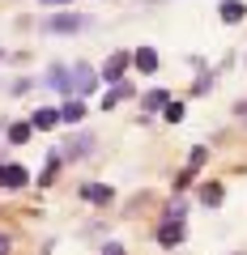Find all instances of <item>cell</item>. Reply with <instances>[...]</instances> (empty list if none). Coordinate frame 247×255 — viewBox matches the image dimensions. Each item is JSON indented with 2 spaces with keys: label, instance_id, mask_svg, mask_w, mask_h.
Returning <instances> with one entry per match:
<instances>
[{
  "label": "cell",
  "instance_id": "1",
  "mask_svg": "<svg viewBox=\"0 0 247 255\" xmlns=\"http://www.w3.org/2000/svg\"><path fill=\"white\" fill-rule=\"evenodd\" d=\"M98 68H90V64H73V98H85V94L98 90Z\"/></svg>",
  "mask_w": 247,
  "mask_h": 255
},
{
  "label": "cell",
  "instance_id": "2",
  "mask_svg": "<svg viewBox=\"0 0 247 255\" xmlns=\"http://www.w3.org/2000/svg\"><path fill=\"white\" fill-rule=\"evenodd\" d=\"M43 85H51L55 94L73 98V68H68V64H51V68H47V81H43Z\"/></svg>",
  "mask_w": 247,
  "mask_h": 255
},
{
  "label": "cell",
  "instance_id": "3",
  "mask_svg": "<svg viewBox=\"0 0 247 255\" xmlns=\"http://www.w3.org/2000/svg\"><path fill=\"white\" fill-rule=\"evenodd\" d=\"M128 64H132V55L128 51H111V60L107 64H102V81H111V85H119V81H124V73H128Z\"/></svg>",
  "mask_w": 247,
  "mask_h": 255
},
{
  "label": "cell",
  "instance_id": "4",
  "mask_svg": "<svg viewBox=\"0 0 247 255\" xmlns=\"http://www.w3.org/2000/svg\"><path fill=\"white\" fill-rule=\"evenodd\" d=\"M51 34H77V30H85V17H73V13H60V17H47L43 21Z\"/></svg>",
  "mask_w": 247,
  "mask_h": 255
},
{
  "label": "cell",
  "instance_id": "5",
  "mask_svg": "<svg viewBox=\"0 0 247 255\" xmlns=\"http://www.w3.org/2000/svg\"><path fill=\"white\" fill-rule=\"evenodd\" d=\"M30 170L26 166H0V187H26Z\"/></svg>",
  "mask_w": 247,
  "mask_h": 255
},
{
  "label": "cell",
  "instance_id": "6",
  "mask_svg": "<svg viewBox=\"0 0 247 255\" xmlns=\"http://www.w3.org/2000/svg\"><path fill=\"white\" fill-rule=\"evenodd\" d=\"M158 243L162 247H179L183 243V221H162V226H158Z\"/></svg>",
  "mask_w": 247,
  "mask_h": 255
},
{
  "label": "cell",
  "instance_id": "7",
  "mask_svg": "<svg viewBox=\"0 0 247 255\" xmlns=\"http://www.w3.org/2000/svg\"><path fill=\"white\" fill-rule=\"evenodd\" d=\"M218 13H222V21H226V26H239V21H243V0H222L218 4Z\"/></svg>",
  "mask_w": 247,
  "mask_h": 255
},
{
  "label": "cell",
  "instance_id": "8",
  "mask_svg": "<svg viewBox=\"0 0 247 255\" xmlns=\"http://www.w3.org/2000/svg\"><path fill=\"white\" fill-rule=\"evenodd\" d=\"M166 90H149V94H141V111H145V115H154V111H166Z\"/></svg>",
  "mask_w": 247,
  "mask_h": 255
},
{
  "label": "cell",
  "instance_id": "9",
  "mask_svg": "<svg viewBox=\"0 0 247 255\" xmlns=\"http://www.w3.org/2000/svg\"><path fill=\"white\" fill-rule=\"evenodd\" d=\"M60 119H64V124H81V119H85V102L81 98H68L64 107H60Z\"/></svg>",
  "mask_w": 247,
  "mask_h": 255
},
{
  "label": "cell",
  "instance_id": "10",
  "mask_svg": "<svg viewBox=\"0 0 247 255\" xmlns=\"http://www.w3.org/2000/svg\"><path fill=\"white\" fill-rule=\"evenodd\" d=\"M132 64H137L141 73H158V51L154 47H141V51L132 55Z\"/></svg>",
  "mask_w": 247,
  "mask_h": 255
},
{
  "label": "cell",
  "instance_id": "11",
  "mask_svg": "<svg viewBox=\"0 0 247 255\" xmlns=\"http://www.w3.org/2000/svg\"><path fill=\"white\" fill-rule=\"evenodd\" d=\"M81 196H85L90 204H111V187H102V183H85Z\"/></svg>",
  "mask_w": 247,
  "mask_h": 255
},
{
  "label": "cell",
  "instance_id": "12",
  "mask_svg": "<svg viewBox=\"0 0 247 255\" xmlns=\"http://www.w3.org/2000/svg\"><path fill=\"white\" fill-rule=\"evenodd\" d=\"M55 124H60V111H55V107L34 111V119H30V128H43V132H47V128H55Z\"/></svg>",
  "mask_w": 247,
  "mask_h": 255
},
{
  "label": "cell",
  "instance_id": "13",
  "mask_svg": "<svg viewBox=\"0 0 247 255\" xmlns=\"http://www.w3.org/2000/svg\"><path fill=\"white\" fill-rule=\"evenodd\" d=\"M85 153H94V136H77V140H68V149H64V157H85Z\"/></svg>",
  "mask_w": 247,
  "mask_h": 255
},
{
  "label": "cell",
  "instance_id": "14",
  "mask_svg": "<svg viewBox=\"0 0 247 255\" xmlns=\"http://www.w3.org/2000/svg\"><path fill=\"white\" fill-rule=\"evenodd\" d=\"M201 204H205V209H218V204H222V183H209V187H201Z\"/></svg>",
  "mask_w": 247,
  "mask_h": 255
},
{
  "label": "cell",
  "instance_id": "15",
  "mask_svg": "<svg viewBox=\"0 0 247 255\" xmlns=\"http://www.w3.org/2000/svg\"><path fill=\"white\" fill-rule=\"evenodd\" d=\"M30 132H34L30 124H13V128H9V140H13V145H26V140H30Z\"/></svg>",
  "mask_w": 247,
  "mask_h": 255
},
{
  "label": "cell",
  "instance_id": "16",
  "mask_svg": "<svg viewBox=\"0 0 247 255\" xmlns=\"http://www.w3.org/2000/svg\"><path fill=\"white\" fill-rule=\"evenodd\" d=\"M55 170H60V157H51V162L43 166V174H38V183H43V187H47V183H55Z\"/></svg>",
  "mask_w": 247,
  "mask_h": 255
},
{
  "label": "cell",
  "instance_id": "17",
  "mask_svg": "<svg viewBox=\"0 0 247 255\" xmlns=\"http://www.w3.org/2000/svg\"><path fill=\"white\" fill-rule=\"evenodd\" d=\"M205 157H209V153H205V149H192V153H188V170H201V166H205Z\"/></svg>",
  "mask_w": 247,
  "mask_h": 255
},
{
  "label": "cell",
  "instance_id": "18",
  "mask_svg": "<svg viewBox=\"0 0 247 255\" xmlns=\"http://www.w3.org/2000/svg\"><path fill=\"white\" fill-rule=\"evenodd\" d=\"M166 119L179 124V119H183V102H166Z\"/></svg>",
  "mask_w": 247,
  "mask_h": 255
},
{
  "label": "cell",
  "instance_id": "19",
  "mask_svg": "<svg viewBox=\"0 0 247 255\" xmlns=\"http://www.w3.org/2000/svg\"><path fill=\"white\" fill-rule=\"evenodd\" d=\"M102 255H128V251H124L119 243H107V247H102Z\"/></svg>",
  "mask_w": 247,
  "mask_h": 255
},
{
  "label": "cell",
  "instance_id": "20",
  "mask_svg": "<svg viewBox=\"0 0 247 255\" xmlns=\"http://www.w3.org/2000/svg\"><path fill=\"white\" fill-rule=\"evenodd\" d=\"M9 247H13V243H9V234H0V255H9Z\"/></svg>",
  "mask_w": 247,
  "mask_h": 255
},
{
  "label": "cell",
  "instance_id": "21",
  "mask_svg": "<svg viewBox=\"0 0 247 255\" xmlns=\"http://www.w3.org/2000/svg\"><path fill=\"white\" fill-rule=\"evenodd\" d=\"M235 115H239V119L247 124V102H239V107H235Z\"/></svg>",
  "mask_w": 247,
  "mask_h": 255
},
{
  "label": "cell",
  "instance_id": "22",
  "mask_svg": "<svg viewBox=\"0 0 247 255\" xmlns=\"http://www.w3.org/2000/svg\"><path fill=\"white\" fill-rule=\"evenodd\" d=\"M43 4H64V0H43Z\"/></svg>",
  "mask_w": 247,
  "mask_h": 255
}]
</instances>
